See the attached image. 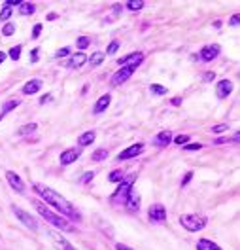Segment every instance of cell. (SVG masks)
I'll list each match as a JSON object with an SVG mask.
<instances>
[{
  "label": "cell",
  "instance_id": "7402d4cb",
  "mask_svg": "<svg viewBox=\"0 0 240 250\" xmlns=\"http://www.w3.org/2000/svg\"><path fill=\"white\" fill-rule=\"evenodd\" d=\"M197 250H222L214 241H208V239H201L197 243Z\"/></svg>",
  "mask_w": 240,
  "mask_h": 250
},
{
  "label": "cell",
  "instance_id": "ffe728a7",
  "mask_svg": "<svg viewBox=\"0 0 240 250\" xmlns=\"http://www.w3.org/2000/svg\"><path fill=\"white\" fill-rule=\"evenodd\" d=\"M142 61H144V55L138 51V53H130L129 57H123V59H119L117 62H119V64H130V62H138V64H140Z\"/></svg>",
  "mask_w": 240,
  "mask_h": 250
},
{
  "label": "cell",
  "instance_id": "7dc6e473",
  "mask_svg": "<svg viewBox=\"0 0 240 250\" xmlns=\"http://www.w3.org/2000/svg\"><path fill=\"white\" fill-rule=\"evenodd\" d=\"M204 80H206V82H212V80H214V74H212V72H208V74L204 76Z\"/></svg>",
  "mask_w": 240,
  "mask_h": 250
},
{
  "label": "cell",
  "instance_id": "7c38bea8",
  "mask_svg": "<svg viewBox=\"0 0 240 250\" xmlns=\"http://www.w3.org/2000/svg\"><path fill=\"white\" fill-rule=\"evenodd\" d=\"M6 178H8V182H10V186L14 188L16 191H19V193H23V191H25V182L21 180V176H19L17 172L8 171V172H6Z\"/></svg>",
  "mask_w": 240,
  "mask_h": 250
},
{
  "label": "cell",
  "instance_id": "c3c4849f",
  "mask_svg": "<svg viewBox=\"0 0 240 250\" xmlns=\"http://www.w3.org/2000/svg\"><path fill=\"white\" fill-rule=\"evenodd\" d=\"M4 59H6V53H4V51H0V64L4 62Z\"/></svg>",
  "mask_w": 240,
  "mask_h": 250
},
{
  "label": "cell",
  "instance_id": "60d3db41",
  "mask_svg": "<svg viewBox=\"0 0 240 250\" xmlns=\"http://www.w3.org/2000/svg\"><path fill=\"white\" fill-rule=\"evenodd\" d=\"M40 32H42V25H36V27H34V31H32V36H34V38H38V36H40Z\"/></svg>",
  "mask_w": 240,
  "mask_h": 250
},
{
  "label": "cell",
  "instance_id": "7a4b0ae2",
  "mask_svg": "<svg viewBox=\"0 0 240 250\" xmlns=\"http://www.w3.org/2000/svg\"><path fill=\"white\" fill-rule=\"evenodd\" d=\"M34 207H36V210L40 212V216L48 220L49 224L55 226L57 229H61V231H74V229H76L68 220H64V216L57 214V212H53L46 203H38V201H34Z\"/></svg>",
  "mask_w": 240,
  "mask_h": 250
},
{
  "label": "cell",
  "instance_id": "f6af8a7d",
  "mask_svg": "<svg viewBox=\"0 0 240 250\" xmlns=\"http://www.w3.org/2000/svg\"><path fill=\"white\" fill-rule=\"evenodd\" d=\"M239 25V16H233L231 17V27H237Z\"/></svg>",
  "mask_w": 240,
  "mask_h": 250
},
{
  "label": "cell",
  "instance_id": "74e56055",
  "mask_svg": "<svg viewBox=\"0 0 240 250\" xmlns=\"http://www.w3.org/2000/svg\"><path fill=\"white\" fill-rule=\"evenodd\" d=\"M38 59H40V49L36 47V49H32L31 51V62H36Z\"/></svg>",
  "mask_w": 240,
  "mask_h": 250
},
{
  "label": "cell",
  "instance_id": "8992f818",
  "mask_svg": "<svg viewBox=\"0 0 240 250\" xmlns=\"http://www.w3.org/2000/svg\"><path fill=\"white\" fill-rule=\"evenodd\" d=\"M12 210H14V214L19 218V222H23V226H27V228L32 229V231H36V229H38L36 220L32 218V214H29L27 210H23V208H19V207H12Z\"/></svg>",
  "mask_w": 240,
  "mask_h": 250
},
{
  "label": "cell",
  "instance_id": "f35d334b",
  "mask_svg": "<svg viewBox=\"0 0 240 250\" xmlns=\"http://www.w3.org/2000/svg\"><path fill=\"white\" fill-rule=\"evenodd\" d=\"M70 53V47H63V49H59L57 53H55V57H64V55H68Z\"/></svg>",
  "mask_w": 240,
  "mask_h": 250
},
{
  "label": "cell",
  "instance_id": "d6a6232c",
  "mask_svg": "<svg viewBox=\"0 0 240 250\" xmlns=\"http://www.w3.org/2000/svg\"><path fill=\"white\" fill-rule=\"evenodd\" d=\"M10 57L14 59V61H17L19 57H21V46H16V47H12L10 49Z\"/></svg>",
  "mask_w": 240,
  "mask_h": 250
},
{
  "label": "cell",
  "instance_id": "6da1fadb",
  "mask_svg": "<svg viewBox=\"0 0 240 250\" xmlns=\"http://www.w3.org/2000/svg\"><path fill=\"white\" fill-rule=\"evenodd\" d=\"M32 189H34L49 207H55V210H57L61 216H68L70 220H80V212L76 210V207L70 203L68 199H64L61 193H57L55 189L44 186V184H34Z\"/></svg>",
  "mask_w": 240,
  "mask_h": 250
},
{
  "label": "cell",
  "instance_id": "5b68a950",
  "mask_svg": "<svg viewBox=\"0 0 240 250\" xmlns=\"http://www.w3.org/2000/svg\"><path fill=\"white\" fill-rule=\"evenodd\" d=\"M132 184H134V176H130V178H123L121 180V184H119V188L115 189V193L112 195V201H117V203H125V199H127V195L132 191Z\"/></svg>",
  "mask_w": 240,
  "mask_h": 250
},
{
  "label": "cell",
  "instance_id": "cb8c5ba5",
  "mask_svg": "<svg viewBox=\"0 0 240 250\" xmlns=\"http://www.w3.org/2000/svg\"><path fill=\"white\" fill-rule=\"evenodd\" d=\"M36 129H38V125H36V124H27V125H23V127H19V129H17V135H21V137H27V135L34 133Z\"/></svg>",
  "mask_w": 240,
  "mask_h": 250
},
{
  "label": "cell",
  "instance_id": "4dcf8cb0",
  "mask_svg": "<svg viewBox=\"0 0 240 250\" xmlns=\"http://www.w3.org/2000/svg\"><path fill=\"white\" fill-rule=\"evenodd\" d=\"M151 93L153 95H165L166 93V87H163V85H159V83H153V85H151Z\"/></svg>",
  "mask_w": 240,
  "mask_h": 250
},
{
  "label": "cell",
  "instance_id": "44dd1931",
  "mask_svg": "<svg viewBox=\"0 0 240 250\" xmlns=\"http://www.w3.org/2000/svg\"><path fill=\"white\" fill-rule=\"evenodd\" d=\"M19 104H21V101H19V99H10V101H6V103L2 104V114H0V116L4 118L8 112H12L14 108H17Z\"/></svg>",
  "mask_w": 240,
  "mask_h": 250
},
{
  "label": "cell",
  "instance_id": "4fadbf2b",
  "mask_svg": "<svg viewBox=\"0 0 240 250\" xmlns=\"http://www.w3.org/2000/svg\"><path fill=\"white\" fill-rule=\"evenodd\" d=\"M233 91V83L229 82V80H222V82H218V85H216V95H218V99H225V97H229Z\"/></svg>",
  "mask_w": 240,
  "mask_h": 250
},
{
  "label": "cell",
  "instance_id": "d590c367",
  "mask_svg": "<svg viewBox=\"0 0 240 250\" xmlns=\"http://www.w3.org/2000/svg\"><path fill=\"white\" fill-rule=\"evenodd\" d=\"M117 47H119V42H112V44L108 46V49H106V53H108V55H113V53L117 51Z\"/></svg>",
  "mask_w": 240,
  "mask_h": 250
},
{
  "label": "cell",
  "instance_id": "3957f363",
  "mask_svg": "<svg viewBox=\"0 0 240 250\" xmlns=\"http://www.w3.org/2000/svg\"><path fill=\"white\" fill-rule=\"evenodd\" d=\"M180 224L187 231L195 233V231H201V229L206 228V218L201 216V214H184V216H180Z\"/></svg>",
  "mask_w": 240,
  "mask_h": 250
},
{
  "label": "cell",
  "instance_id": "836d02e7",
  "mask_svg": "<svg viewBox=\"0 0 240 250\" xmlns=\"http://www.w3.org/2000/svg\"><path fill=\"white\" fill-rule=\"evenodd\" d=\"M225 131H229V125L227 124L214 125V127H212V133H218V135H220V133H225Z\"/></svg>",
  "mask_w": 240,
  "mask_h": 250
},
{
  "label": "cell",
  "instance_id": "9a60e30c",
  "mask_svg": "<svg viewBox=\"0 0 240 250\" xmlns=\"http://www.w3.org/2000/svg\"><path fill=\"white\" fill-rule=\"evenodd\" d=\"M40 89H42V80H31V82H27V83H25L23 93H25V95H34V93H38Z\"/></svg>",
  "mask_w": 240,
  "mask_h": 250
},
{
  "label": "cell",
  "instance_id": "9c48e42d",
  "mask_svg": "<svg viewBox=\"0 0 240 250\" xmlns=\"http://www.w3.org/2000/svg\"><path fill=\"white\" fill-rule=\"evenodd\" d=\"M220 51H222V47H220V44H208V46H204L203 49H201V59L203 61H214L218 55H220Z\"/></svg>",
  "mask_w": 240,
  "mask_h": 250
},
{
  "label": "cell",
  "instance_id": "f546056e",
  "mask_svg": "<svg viewBox=\"0 0 240 250\" xmlns=\"http://www.w3.org/2000/svg\"><path fill=\"white\" fill-rule=\"evenodd\" d=\"M89 38L87 36H80L78 40H76V46H78V49H85V47H89Z\"/></svg>",
  "mask_w": 240,
  "mask_h": 250
},
{
  "label": "cell",
  "instance_id": "ac0fdd59",
  "mask_svg": "<svg viewBox=\"0 0 240 250\" xmlns=\"http://www.w3.org/2000/svg\"><path fill=\"white\" fill-rule=\"evenodd\" d=\"M153 142H155L157 146H168V144L172 142V133H170V131H161L159 135H155Z\"/></svg>",
  "mask_w": 240,
  "mask_h": 250
},
{
  "label": "cell",
  "instance_id": "d6986e66",
  "mask_svg": "<svg viewBox=\"0 0 240 250\" xmlns=\"http://www.w3.org/2000/svg\"><path fill=\"white\" fill-rule=\"evenodd\" d=\"M96 139V133L95 131H87V133H83L80 135V139H78V144L80 146H89V144H93Z\"/></svg>",
  "mask_w": 240,
  "mask_h": 250
},
{
  "label": "cell",
  "instance_id": "d4e9b609",
  "mask_svg": "<svg viewBox=\"0 0 240 250\" xmlns=\"http://www.w3.org/2000/svg\"><path fill=\"white\" fill-rule=\"evenodd\" d=\"M125 6H127V10H130V12H138V10L144 8V2L142 0H129Z\"/></svg>",
  "mask_w": 240,
  "mask_h": 250
},
{
  "label": "cell",
  "instance_id": "e575fe53",
  "mask_svg": "<svg viewBox=\"0 0 240 250\" xmlns=\"http://www.w3.org/2000/svg\"><path fill=\"white\" fill-rule=\"evenodd\" d=\"M174 142H176L178 146H185V144L189 142V137H187V135H178L176 139H174Z\"/></svg>",
  "mask_w": 240,
  "mask_h": 250
},
{
  "label": "cell",
  "instance_id": "484cf974",
  "mask_svg": "<svg viewBox=\"0 0 240 250\" xmlns=\"http://www.w3.org/2000/svg\"><path fill=\"white\" fill-rule=\"evenodd\" d=\"M104 57H106V55H104V53H102V51H96V53H93V55H91V57H89V62H91V64H93V66H98V64H100V62L104 61Z\"/></svg>",
  "mask_w": 240,
  "mask_h": 250
},
{
  "label": "cell",
  "instance_id": "8fae6325",
  "mask_svg": "<svg viewBox=\"0 0 240 250\" xmlns=\"http://www.w3.org/2000/svg\"><path fill=\"white\" fill-rule=\"evenodd\" d=\"M81 156V148H68L61 154V163L63 165H72L74 161H78V157Z\"/></svg>",
  "mask_w": 240,
  "mask_h": 250
},
{
  "label": "cell",
  "instance_id": "30bf717a",
  "mask_svg": "<svg viewBox=\"0 0 240 250\" xmlns=\"http://www.w3.org/2000/svg\"><path fill=\"white\" fill-rule=\"evenodd\" d=\"M144 152V144H132V146H129V148H125L119 156H117V159L119 161H125V159H130V157H136V156H140Z\"/></svg>",
  "mask_w": 240,
  "mask_h": 250
},
{
  "label": "cell",
  "instance_id": "681fc988",
  "mask_svg": "<svg viewBox=\"0 0 240 250\" xmlns=\"http://www.w3.org/2000/svg\"><path fill=\"white\" fill-rule=\"evenodd\" d=\"M0 120H2V116H0Z\"/></svg>",
  "mask_w": 240,
  "mask_h": 250
},
{
  "label": "cell",
  "instance_id": "f1b7e54d",
  "mask_svg": "<svg viewBox=\"0 0 240 250\" xmlns=\"http://www.w3.org/2000/svg\"><path fill=\"white\" fill-rule=\"evenodd\" d=\"M12 14H14L12 6H10V4H4L2 12H0V21H6V19H10V16H12Z\"/></svg>",
  "mask_w": 240,
  "mask_h": 250
},
{
  "label": "cell",
  "instance_id": "603a6c76",
  "mask_svg": "<svg viewBox=\"0 0 240 250\" xmlns=\"http://www.w3.org/2000/svg\"><path fill=\"white\" fill-rule=\"evenodd\" d=\"M17 8H19V14H23V16H32L36 12V8H34L32 2H21Z\"/></svg>",
  "mask_w": 240,
  "mask_h": 250
},
{
  "label": "cell",
  "instance_id": "ba28073f",
  "mask_svg": "<svg viewBox=\"0 0 240 250\" xmlns=\"http://www.w3.org/2000/svg\"><path fill=\"white\" fill-rule=\"evenodd\" d=\"M148 218H149V222H165L166 220V208L163 207V205H151L149 207V210H148Z\"/></svg>",
  "mask_w": 240,
  "mask_h": 250
},
{
  "label": "cell",
  "instance_id": "52a82bcc",
  "mask_svg": "<svg viewBox=\"0 0 240 250\" xmlns=\"http://www.w3.org/2000/svg\"><path fill=\"white\" fill-rule=\"evenodd\" d=\"M48 235H49V239H51V243L55 245V249L57 250H76L66 239H64L63 235L61 233H57V231H53V229H49L48 231Z\"/></svg>",
  "mask_w": 240,
  "mask_h": 250
},
{
  "label": "cell",
  "instance_id": "bcb514c9",
  "mask_svg": "<svg viewBox=\"0 0 240 250\" xmlns=\"http://www.w3.org/2000/svg\"><path fill=\"white\" fill-rule=\"evenodd\" d=\"M172 104H174V106H180V104H182V99H180V97H174V99H172Z\"/></svg>",
  "mask_w": 240,
  "mask_h": 250
},
{
  "label": "cell",
  "instance_id": "1f68e13d",
  "mask_svg": "<svg viewBox=\"0 0 240 250\" xmlns=\"http://www.w3.org/2000/svg\"><path fill=\"white\" fill-rule=\"evenodd\" d=\"M14 32H16V25H12V23L4 25V29H2V34H4V36H12Z\"/></svg>",
  "mask_w": 240,
  "mask_h": 250
},
{
  "label": "cell",
  "instance_id": "277c9868",
  "mask_svg": "<svg viewBox=\"0 0 240 250\" xmlns=\"http://www.w3.org/2000/svg\"><path fill=\"white\" fill-rule=\"evenodd\" d=\"M138 68V62H130V64H121V68L115 72L112 76V85H121V83H125L132 74H134V70Z\"/></svg>",
  "mask_w": 240,
  "mask_h": 250
},
{
  "label": "cell",
  "instance_id": "4316f807",
  "mask_svg": "<svg viewBox=\"0 0 240 250\" xmlns=\"http://www.w3.org/2000/svg\"><path fill=\"white\" fill-rule=\"evenodd\" d=\"M91 159H93V161H104V159H108V150H102V148H100V150H95Z\"/></svg>",
  "mask_w": 240,
  "mask_h": 250
},
{
  "label": "cell",
  "instance_id": "7bdbcfd3",
  "mask_svg": "<svg viewBox=\"0 0 240 250\" xmlns=\"http://www.w3.org/2000/svg\"><path fill=\"white\" fill-rule=\"evenodd\" d=\"M191 176H193V172H187V174H185V178L182 180V186H185V184H187V182L191 180Z\"/></svg>",
  "mask_w": 240,
  "mask_h": 250
},
{
  "label": "cell",
  "instance_id": "ee69618b",
  "mask_svg": "<svg viewBox=\"0 0 240 250\" xmlns=\"http://www.w3.org/2000/svg\"><path fill=\"white\" fill-rule=\"evenodd\" d=\"M51 101V95H44L42 99H40V104H46V103H49Z\"/></svg>",
  "mask_w": 240,
  "mask_h": 250
},
{
  "label": "cell",
  "instance_id": "8d00e7d4",
  "mask_svg": "<svg viewBox=\"0 0 240 250\" xmlns=\"http://www.w3.org/2000/svg\"><path fill=\"white\" fill-rule=\"evenodd\" d=\"M184 148H185V150H193V152H195V150H201V148H203V144H199V142H193V144H185Z\"/></svg>",
  "mask_w": 240,
  "mask_h": 250
},
{
  "label": "cell",
  "instance_id": "ab89813d",
  "mask_svg": "<svg viewBox=\"0 0 240 250\" xmlns=\"http://www.w3.org/2000/svg\"><path fill=\"white\" fill-rule=\"evenodd\" d=\"M93 176H95L93 172H85V174H83V178H81V182H83V184H87V182H89Z\"/></svg>",
  "mask_w": 240,
  "mask_h": 250
},
{
  "label": "cell",
  "instance_id": "83f0119b",
  "mask_svg": "<svg viewBox=\"0 0 240 250\" xmlns=\"http://www.w3.org/2000/svg\"><path fill=\"white\" fill-rule=\"evenodd\" d=\"M123 178H125V176H123V171H121V169H115V171H112L110 176H108L110 182H121Z\"/></svg>",
  "mask_w": 240,
  "mask_h": 250
},
{
  "label": "cell",
  "instance_id": "e0dca14e",
  "mask_svg": "<svg viewBox=\"0 0 240 250\" xmlns=\"http://www.w3.org/2000/svg\"><path fill=\"white\" fill-rule=\"evenodd\" d=\"M85 61H87L85 53H83V51H78L76 55H72V59H70V61L66 62V66H68V68H80Z\"/></svg>",
  "mask_w": 240,
  "mask_h": 250
},
{
  "label": "cell",
  "instance_id": "b9f144b4",
  "mask_svg": "<svg viewBox=\"0 0 240 250\" xmlns=\"http://www.w3.org/2000/svg\"><path fill=\"white\" fill-rule=\"evenodd\" d=\"M115 250H134V249H130V247H127V245H121V243H117V245H115Z\"/></svg>",
  "mask_w": 240,
  "mask_h": 250
},
{
  "label": "cell",
  "instance_id": "2e32d148",
  "mask_svg": "<svg viewBox=\"0 0 240 250\" xmlns=\"http://www.w3.org/2000/svg\"><path fill=\"white\" fill-rule=\"evenodd\" d=\"M110 101H112V97H110V95H102V97L96 101V104H95V108H93V112H95V114H102L104 110L110 106Z\"/></svg>",
  "mask_w": 240,
  "mask_h": 250
},
{
  "label": "cell",
  "instance_id": "5bb4252c",
  "mask_svg": "<svg viewBox=\"0 0 240 250\" xmlns=\"http://www.w3.org/2000/svg\"><path fill=\"white\" fill-rule=\"evenodd\" d=\"M125 207H127L129 210H132V212H136L138 208H140V195L136 193V191H130L127 195V199H125Z\"/></svg>",
  "mask_w": 240,
  "mask_h": 250
}]
</instances>
